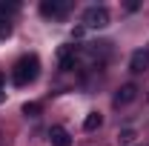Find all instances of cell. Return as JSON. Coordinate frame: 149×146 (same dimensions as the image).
<instances>
[{"label":"cell","mask_w":149,"mask_h":146,"mask_svg":"<svg viewBox=\"0 0 149 146\" xmlns=\"http://www.w3.org/2000/svg\"><path fill=\"white\" fill-rule=\"evenodd\" d=\"M37 74H40V60H37V55H23L15 63V69H12V83L15 86H29Z\"/></svg>","instance_id":"obj_1"},{"label":"cell","mask_w":149,"mask_h":146,"mask_svg":"<svg viewBox=\"0 0 149 146\" xmlns=\"http://www.w3.org/2000/svg\"><path fill=\"white\" fill-rule=\"evenodd\" d=\"M109 26V12L103 6H89L83 12V29H103Z\"/></svg>","instance_id":"obj_2"},{"label":"cell","mask_w":149,"mask_h":146,"mask_svg":"<svg viewBox=\"0 0 149 146\" xmlns=\"http://www.w3.org/2000/svg\"><path fill=\"white\" fill-rule=\"evenodd\" d=\"M66 12H69V0H43L40 3L43 17H63Z\"/></svg>","instance_id":"obj_3"},{"label":"cell","mask_w":149,"mask_h":146,"mask_svg":"<svg viewBox=\"0 0 149 146\" xmlns=\"http://www.w3.org/2000/svg\"><path fill=\"white\" fill-rule=\"evenodd\" d=\"M74 63H77L74 46H60V52H57V66H60V72H72Z\"/></svg>","instance_id":"obj_4"},{"label":"cell","mask_w":149,"mask_h":146,"mask_svg":"<svg viewBox=\"0 0 149 146\" xmlns=\"http://www.w3.org/2000/svg\"><path fill=\"white\" fill-rule=\"evenodd\" d=\"M135 97H138V86H135V83H123V86L118 89V95H115V106H126Z\"/></svg>","instance_id":"obj_5"},{"label":"cell","mask_w":149,"mask_h":146,"mask_svg":"<svg viewBox=\"0 0 149 146\" xmlns=\"http://www.w3.org/2000/svg\"><path fill=\"white\" fill-rule=\"evenodd\" d=\"M49 140H52V146H72V135L63 126H52L49 129Z\"/></svg>","instance_id":"obj_6"},{"label":"cell","mask_w":149,"mask_h":146,"mask_svg":"<svg viewBox=\"0 0 149 146\" xmlns=\"http://www.w3.org/2000/svg\"><path fill=\"white\" fill-rule=\"evenodd\" d=\"M129 69H132V72H146V69H149V52H146V49H138V52L132 55Z\"/></svg>","instance_id":"obj_7"},{"label":"cell","mask_w":149,"mask_h":146,"mask_svg":"<svg viewBox=\"0 0 149 146\" xmlns=\"http://www.w3.org/2000/svg\"><path fill=\"white\" fill-rule=\"evenodd\" d=\"M100 123H103V117H100L97 112H89L86 120H83V129H86V132H95V129H100Z\"/></svg>","instance_id":"obj_8"},{"label":"cell","mask_w":149,"mask_h":146,"mask_svg":"<svg viewBox=\"0 0 149 146\" xmlns=\"http://www.w3.org/2000/svg\"><path fill=\"white\" fill-rule=\"evenodd\" d=\"M132 140H135V129H123V132L118 135V143L120 146H129Z\"/></svg>","instance_id":"obj_9"},{"label":"cell","mask_w":149,"mask_h":146,"mask_svg":"<svg viewBox=\"0 0 149 146\" xmlns=\"http://www.w3.org/2000/svg\"><path fill=\"white\" fill-rule=\"evenodd\" d=\"M23 115H29V117H37V115H40V103H26V106H23Z\"/></svg>","instance_id":"obj_10"},{"label":"cell","mask_w":149,"mask_h":146,"mask_svg":"<svg viewBox=\"0 0 149 146\" xmlns=\"http://www.w3.org/2000/svg\"><path fill=\"white\" fill-rule=\"evenodd\" d=\"M17 9H20L17 3H3V0H0V15H15Z\"/></svg>","instance_id":"obj_11"},{"label":"cell","mask_w":149,"mask_h":146,"mask_svg":"<svg viewBox=\"0 0 149 146\" xmlns=\"http://www.w3.org/2000/svg\"><path fill=\"white\" fill-rule=\"evenodd\" d=\"M3 35H9V23H3V20H0V37Z\"/></svg>","instance_id":"obj_12"},{"label":"cell","mask_w":149,"mask_h":146,"mask_svg":"<svg viewBox=\"0 0 149 146\" xmlns=\"http://www.w3.org/2000/svg\"><path fill=\"white\" fill-rule=\"evenodd\" d=\"M0 89H3V74H0ZM0 97H3V95H0Z\"/></svg>","instance_id":"obj_13"},{"label":"cell","mask_w":149,"mask_h":146,"mask_svg":"<svg viewBox=\"0 0 149 146\" xmlns=\"http://www.w3.org/2000/svg\"><path fill=\"white\" fill-rule=\"evenodd\" d=\"M146 97H149V95H146Z\"/></svg>","instance_id":"obj_14"}]
</instances>
